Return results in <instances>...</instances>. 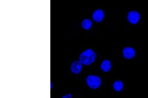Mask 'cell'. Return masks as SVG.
Segmentation results:
<instances>
[{"label": "cell", "mask_w": 148, "mask_h": 98, "mask_svg": "<svg viewBox=\"0 0 148 98\" xmlns=\"http://www.w3.org/2000/svg\"><path fill=\"white\" fill-rule=\"evenodd\" d=\"M111 66V63L110 61L108 59H105L102 62L101 68V70L104 72H107L110 70Z\"/></svg>", "instance_id": "cell-7"}, {"label": "cell", "mask_w": 148, "mask_h": 98, "mask_svg": "<svg viewBox=\"0 0 148 98\" xmlns=\"http://www.w3.org/2000/svg\"><path fill=\"white\" fill-rule=\"evenodd\" d=\"M61 98H73L72 95L70 94L64 95Z\"/></svg>", "instance_id": "cell-10"}, {"label": "cell", "mask_w": 148, "mask_h": 98, "mask_svg": "<svg viewBox=\"0 0 148 98\" xmlns=\"http://www.w3.org/2000/svg\"><path fill=\"white\" fill-rule=\"evenodd\" d=\"M127 18L128 20L130 23L134 25L139 22L140 19V15L136 11H131L129 12Z\"/></svg>", "instance_id": "cell-3"}, {"label": "cell", "mask_w": 148, "mask_h": 98, "mask_svg": "<svg viewBox=\"0 0 148 98\" xmlns=\"http://www.w3.org/2000/svg\"><path fill=\"white\" fill-rule=\"evenodd\" d=\"M96 57V53L94 50L89 48L82 52L80 54L79 61L84 65H90L94 61Z\"/></svg>", "instance_id": "cell-1"}, {"label": "cell", "mask_w": 148, "mask_h": 98, "mask_svg": "<svg viewBox=\"0 0 148 98\" xmlns=\"http://www.w3.org/2000/svg\"><path fill=\"white\" fill-rule=\"evenodd\" d=\"M124 84L122 81L120 80H116L113 84V88L116 92H120L123 89Z\"/></svg>", "instance_id": "cell-8"}, {"label": "cell", "mask_w": 148, "mask_h": 98, "mask_svg": "<svg viewBox=\"0 0 148 98\" xmlns=\"http://www.w3.org/2000/svg\"><path fill=\"white\" fill-rule=\"evenodd\" d=\"M82 68V63L79 61H74L71 66V70L74 74H78L80 72Z\"/></svg>", "instance_id": "cell-4"}, {"label": "cell", "mask_w": 148, "mask_h": 98, "mask_svg": "<svg viewBox=\"0 0 148 98\" xmlns=\"http://www.w3.org/2000/svg\"><path fill=\"white\" fill-rule=\"evenodd\" d=\"M123 56L127 59L133 58L135 55L136 51L134 49L131 47H126L123 50Z\"/></svg>", "instance_id": "cell-6"}, {"label": "cell", "mask_w": 148, "mask_h": 98, "mask_svg": "<svg viewBox=\"0 0 148 98\" xmlns=\"http://www.w3.org/2000/svg\"><path fill=\"white\" fill-rule=\"evenodd\" d=\"M87 84L92 89H96L101 85V80L99 76L94 75H88L86 78Z\"/></svg>", "instance_id": "cell-2"}, {"label": "cell", "mask_w": 148, "mask_h": 98, "mask_svg": "<svg viewBox=\"0 0 148 98\" xmlns=\"http://www.w3.org/2000/svg\"><path fill=\"white\" fill-rule=\"evenodd\" d=\"M104 16V11L101 9H98L93 12L92 18L95 21L99 22L103 19Z\"/></svg>", "instance_id": "cell-5"}, {"label": "cell", "mask_w": 148, "mask_h": 98, "mask_svg": "<svg viewBox=\"0 0 148 98\" xmlns=\"http://www.w3.org/2000/svg\"><path fill=\"white\" fill-rule=\"evenodd\" d=\"M82 25L83 28L86 30L90 29L91 27L92 22L89 19H85L83 20L82 23Z\"/></svg>", "instance_id": "cell-9"}]
</instances>
